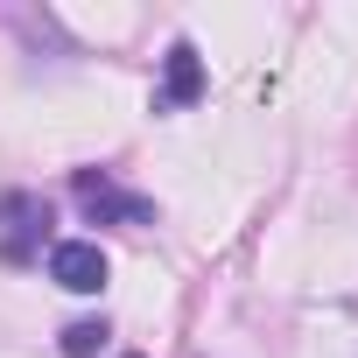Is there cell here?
Here are the masks:
<instances>
[{
  "label": "cell",
  "mask_w": 358,
  "mask_h": 358,
  "mask_svg": "<svg viewBox=\"0 0 358 358\" xmlns=\"http://www.w3.org/2000/svg\"><path fill=\"white\" fill-rule=\"evenodd\" d=\"M204 57H197V43H169V57H162V92H155V113H183V106H197L204 99Z\"/></svg>",
  "instance_id": "3"
},
{
  "label": "cell",
  "mask_w": 358,
  "mask_h": 358,
  "mask_svg": "<svg viewBox=\"0 0 358 358\" xmlns=\"http://www.w3.org/2000/svg\"><path fill=\"white\" fill-rule=\"evenodd\" d=\"M127 358H141V351H127Z\"/></svg>",
  "instance_id": "6"
},
{
  "label": "cell",
  "mask_w": 358,
  "mask_h": 358,
  "mask_svg": "<svg viewBox=\"0 0 358 358\" xmlns=\"http://www.w3.org/2000/svg\"><path fill=\"white\" fill-rule=\"evenodd\" d=\"M43 239H50V204L36 197V190H8L0 197V260H36L43 253Z\"/></svg>",
  "instance_id": "1"
},
{
  "label": "cell",
  "mask_w": 358,
  "mask_h": 358,
  "mask_svg": "<svg viewBox=\"0 0 358 358\" xmlns=\"http://www.w3.org/2000/svg\"><path fill=\"white\" fill-rule=\"evenodd\" d=\"M106 337H113V330L85 316V323H64V337H57V351H64V358H99V351H106Z\"/></svg>",
  "instance_id": "5"
},
{
  "label": "cell",
  "mask_w": 358,
  "mask_h": 358,
  "mask_svg": "<svg viewBox=\"0 0 358 358\" xmlns=\"http://www.w3.org/2000/svg\"><path fill=\"white\" fill-rule=\"evenodd\" d=\"M50 281L71 288V295H99V288H106V253H99V239H57V246H50Z\"/></svg>",
  "instance_id": "4"
},
{
  "label": "cell",
  "mask_w": 358,
  "mask_h": 358,
  "mask_svg": "<svg viewBox=\"0 0 358 358\" xmlns=\"http://www.w3.org/2000/svg\"><path fill=\"white\" fill-rule=\"evenodd\" d=\"M78 197H85V211L99 225H155V204L134 197V190H120L106 169H78Z\"/></svg>",
  "instance_id": "2"
}]
</instances>
